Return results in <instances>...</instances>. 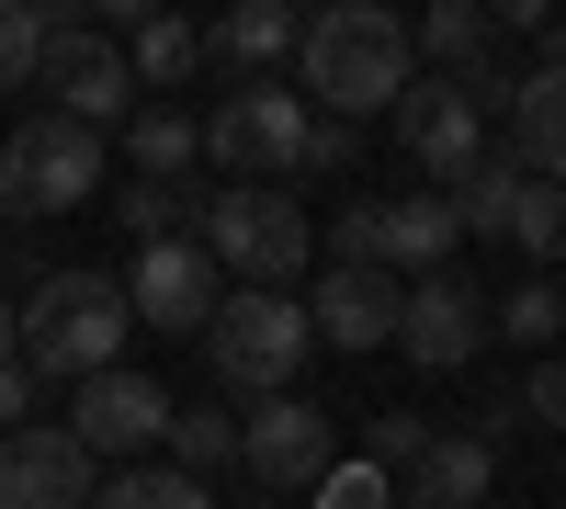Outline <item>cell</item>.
Listing matches in <instances>:
<instances>
[{
  "label": "cell",
  "instance_id": "cell-1",
  "mask_svg": "<svg viewBox=\"0 0 566 509\" xmlns=\"http://www.w3.org/2000/svg\"><path fill=\"white\" fill-rule=\"evenodd\" d=\"M408 79H419V57H408V12L340 0V12L295 23V103H306V114H340V125L397 114Z\"/></svg>",
  "mask_w": 566,
  "mask_h": 509
},
{
  "label": "cell",
  "instance_id": "cell-2",
  "mask_svg": "<svg viewBox=\"0 0 566 509\" xmlns=\"http://www.w3.org/2000/svg\"><path fill=\"white\" fill-rule=\"evenodd\" d=\"M125 284L114 272H34V284L12 295V362L34 385H91L103 362H125Z\"/></svg>",
  "mask_w": 566,
  "mask_h": 509
},
{
  "label": "cell",
  "instance_id": "cell-3",
  "mask_svg": "<svg viewBox=\"0 0 566 509\" xmlns=\"http://www.w3.org/2000/svg\"><path fill=\"white\" fill-rule=\"evenodd\" d=\"M193 250L216 261L227 295H295V272L317 261V226L295 193H272V181H216L205 215H193Z\"/></svg>",
  "mask_w": 566,
  "mask_h": 509
},
{
  "label": "cell",
  "instance_id": "cell-4",
  "mask_svg": "<svg viewBox=\"0 0 566 509\" xmlns=\"http://www.w3.org/2000/svg\"><path fill=\"white\" fill-rule=\"evenodd\" d=\"M306 351H317V329H306L295 295H216V317H205V362H216V385L250 396V407H261V396H295Z\"/></svg>",
  "mask_w": 566,
  "mask_h": 509
},
{
  "label": "cell",
  "instance_id": "cell-5",
  "mask_svg": "<svg viewBox=\"0 0 566 509\" xmlns=\"http://www.w3.org/2000/svg\"><path fill=\"white\" fill-rule=\"evenodd\" d=\"M103 193V136L69 114H23L0 136V215H69Z\"/></svg>",
  "mask_w": 566,
  "mask_h": 509
},
{
  "label": "cell",
  "instance_id": "cell-6",
  "mask_svg": "<svg viewBox=\"0 0 566 509\" xmlns=\"http://www.w3.org/2000/svg\"><path fill=\"white\" fill-rule=\"evenodd\" d=\"M306 125H317V114H306L283 79H239V91L205 114V159H216V181H272V193H283Z\"/></svg>",
  "mask_w": 566,
  "mask_h": 509
},
{
  "label": "cell",
  "instance_id": "cell-7",
  "mask_svg": "<svg viewBox=\"0 0 566 509\" xmlns=\"http://www.w3.org/2000/svg\"><path fill=\"white\" fill-rule=\"evenodd\" d=\"M499 91H510L499 68H488V79H408V103H397V136H408V159L431 170V193H453V181L488 159Z\"/></svg>",
  "mask_w": 566,
  "mask_h": 509
},
{
  "label": "cell",
  "instance_id": "cell-8",
  "mask_svg": "<svg viewBox=\"0 0 566 509\" xmlns=\"http://www.w3.org/2000/svg\"><path fill=\"white\" fill-rule=\"evenodd\" d=\"M34 91H57L45 114H69V125H125L136 114V79H125V45L103 23H69V12H45V57H34Z\"/></svg>",
  "mask_w": 566,
  "mask_h": 509
},
{
  "label": "cell",
  "instance_id": "cell-9",
  "mask_svg": "<svg viewBox=\"0 0 566 509\" xmlns=\"http://www.w3.org/2000/svg\"><path fill=\"white\" fill-rule=\"evenodd\" d=\"M91 465H114V453H159L170 442V385L136 374V362H103L91 385H69V420H57Z\"/></svg>",
  "mask_w": 566,
  "mask_h": 509
},
{
  "label": "cell",
  "instance_id": "cell-10",
  "mask_svg": "<svg viewBox=\"0 0 566 509\" xmlns=\"http://www.w3.org/2000/svg\"><path fill=\"white\" fill-rule=\"evenodd\" d=\"M397 351L419 362V374H464V362L488 351V295L464 284V272H419V284L397 295Z\"/></svg>",
  "mask_w": 566,
  "mask_h": 509
},
{
  "label": "cell",
  "instance_id": "cell-11",
  "mask_svg": "<svg viewBox=\"0 0 566 509\" xmlns=\"http://www.w3.org/2000/svg\"><path fill=\"white\" fill-rule=\"evenodd\" d=\"M91 487H103V465H91L57 420L0 431V509H91Z\"/></svg>",
  "mask_w": 566,
  "mask_h": 509
},
{
  "label": "cell",
  "instance_id": "cell-12",
  "mask_svg": "<svg viewBox=\"0 0 566 509\" xmlns=\"http://www.w3.org/2000/svg\"><path fill=\"white\" fill-rule=\"evenodd\" d=\"M239 476L250 487H317L328 476V420L306 396H261L239 420Z\"/></svg>",
  "mask_w": 566,
  "mask_h": 509
},
{
  "label": "cell",
  "instance_id": "cell-13",
  "mask_svg": "<svg viewBox=\"0 0 566 509\" xmlns=\"http://www.w3.org/2000/svg\"><path fill=\"white\" fill-rule=\"evenodd\" d=\"M216 261L193 250V238H159V250H136L125 261V317H148V329H205L216 317Z\"/></svg>",
  "mask_w": 566,
  "mask_h": 509
},
{
  "label": "cell",
  "instance_id": "cell-14",
  "mask_svg": "<svg viewBox=\"0 0 566 509\" xmlns=\"http://www.w3.org/2000/svg\"><path fill=\"white\" fill-rule=\"evenodd\" d=\"M453 250H464V215H453V193H386L374 204V272L386 284H419V272H453Z\"/></svg>",
  "mask_w": 566,
  "mask_h": 509
},
{
  "label": "cell",
  "instance_id": "cell-15",
  "mask_svg": "<svg viewBox=\"0 0 566 509\" xmlns=\"http://www.w3.org/2000/svg\"><path fill=\"white\" fill-rule=\"evenodd\" d=\"M499 125H510V148H499V159L566 193V57H544V68L510 79V91H499Z\"/></svg>",
  "mask_w": 566,
  "mask_h": 509
},
{
  "label": "cell",
  "instance_id": "cell-16",
  "mask_svg": "<svg viewBox=\"0 0 566 509\" xmlns=\"http://www.w3.org/2000/svg\"><path fill=\"white\" fill-rule=\"evenodd\" d=\"M397 295L408 284H386V272H317L295 306H306V329L328 351H397Z\"/></svg>",
  "mask_w": 566,
  "mask_h": 509
},
{
  "label": "cell",
  "instance_id": "cell-17",
  "mask_svg": "<svg viewBox=\"0 0 566 509\" xmlns=\"http://www.w3.org/2000/svg\"><path fill=\"white\" fill-rule=\"evenodd\" d=\"M488 487H499L488 431H431V442H419V465H408V498H397V509H488Z\"/></svg>",
  "mask_w": 566,
  "mask_h": 509
},
{
  "label": "cell",
  "instance_id": "cell-18",
  "mask_svg": "<svg viewBox=\"0 0 566 509\" xmlns=\"http://www.w3.org/2000/svg\"><path fill=\"white\" fill-rule=\"evenodd\" d=\"M408 57L431 68V79H488V57H499V12H476V0H431V12L408 23Z\"/></svg>",
  "mask_w": 566,
  "mask_h": 509
},
{
  "label": "cell",
  "instance_id": "cell-19",
  "mask_svg": "<svg viewBox=\"0 0 566 509\" xmlns=\"http://www.w3.org/2000/svg\"><path fill=\"white\" fill-rule=\"evenodd\" d=\"M170 476H239V407H170Z\"/></svg>",
  "mask_w": 566,
  "mask_h": 509
},
{
  "label": "cell",
  "instance_id": "cell-20",
  "mask_svg": "<svg viewBox=\"0 0 566 509\" xmlns=\"http://www.w3.org/2000/svg\"><path fill=\"white\" fill-rule=\"evenodd\" d=\"M205 45H216V57L239 68V79H261L272 57H295V12H283V0H239V12H227Z\"/></svg>",
  "mask_w": 566,
  "mask_h": 509
},
{
  "label": "cell",
  "instance_id": "cell-21",
  "mask_svg": "<svg viewBox=\"0 0 566 509\" xmlns=\"http://www.w3.org/2000/svg\"><path fill=\"white\" fill-rule=\"evenodd\" d=\"M193 57H205V34H193V23H170V12H136V23H125V79H136V91L193 79Z\"/></svg>",
  "mask_w": 566,
  "mask_h": 509
},
{
  "label": "cell",
  "instance_id": "cell-22",
  "mask_svg": "<svg viewBox=\"0 0 566 509\" xmlns=\"http://www.w3.org/2000/svg\"><path fill=\"white\" fill-rule=\"evenodd\" d=\"M114 215H125V238H136V250H159V238H193L205 193H193V181H125Z\"/></svg>",
  "mask_w": 566,
  "mask_h": 509
},
{
  "label": "cell",
  "instance_id": "cell-23",
  "mask_svg": "<svg viewBox=\"0 0 566 509\" xmlns=\"http://www.w3.org/2000/svg\"><path fill=\"white\" fill-rule=\"evenodd\" d=\"M125 148H136V170H148V181H181V170L205 159V125L170 114V103H148V114H125Z\"/></svg>",
  "mask_w": 566,
  "mask_h": 509
},
{
  "label": "cell",
  "instance_id": "cell-24",
  "mask_svg": "<svg viewBox=\"0 0 566 509\" xmlns=\"http://www.w3.org/2000/svg\"><path fill=\"white\" fill-rule=\"evenodd\" d=\"M499 250H522V261H566V193H555V181H533V170H522V193H510Z\"/></svg>",
  "mask_w": 566,
  "mask_h": 509
},
{
  "label": "cell",
  "instance_id": "cell-25",
  "mask_svg": "<svg viewBox=\"0 0 566 509\" xmlns=\"http://www.w3.org/2000/svg\"><path fill=\"white\" fill-rule=\"evenodd\" d=\"M91 509H216V487L170 476V465H114L103 487H91Z\"/></svg>",
  "mask_w": 566,
  "mask_h": 509
},
{
  "label": "cell",
  "instance_id": "cell-26",
  "mask_svg": "<svg viewBox=\"0 0 566 509\" xmlns=\"http://www.w3.org/2000/svg\"><path fill=\"white\" fill-rule=\"evenodd\" d=\"M488 329H499V340H522V351H544V340L566 329V295H555V284H510V295L488 306Z\"/></svg>",
  "mask_w": 566,
  "mask_h": 509
},
{
  "label": "cell",
  "instance_id": "cell-27",
  "mask_svg": "<svg viewBox=\"0 0 566 509\" xmlns=\"http://www.w3.org/2000/svg\"><path fill=\"white\" fill-rule=\"evenodd\" d=\"M34 57H45V12L0 0V91H34Z\"/></svg>",
  "mask_w": 566,
  "mask_h": 509
},
{
  "label": "cell",
  "instance_id": "cell-28",
  "mask_svg": "<svg viewBox=\"0 0 566 509\" xmlns=\"http://www.w3.org/2000/svg\"><path fill=\"white\" fill-rule=\"evenodd\" d=\"M306 498H317V509H397V476H386V465H340V476H317Z\"/></svg>",
  "mask_w": 566,
  "mask_h": 509
},
{
  "label": "cell",
  "instance_id": "cell-29",
  "mask_svg": "<svg viewBox=\"0 0 566 509\" xmlns=\"http://www.w3.org/2000/svg\"><path fill=\"white\" fill-rule=\"evenodd\" d=\"M419 442H431V420H408V407H386V420H374V453H363V465L408 476V465H419Z\"/></svg>",
  "mask_w": 566,
  "mask_h": 509
},
{
  "label": "cell",
  "instance_id": "cell-30",
  "mask_svg": "<svg viewBox=\"0 0 566 509\" xmlns=\"http://www.w3.org/2000/svg\"><path fill=\"white\" fill-rule=\"evenodd\" d=\"M328 170H352V125H340V114H317L306 148H295V181H328Z\"/></svg>",
  "mask_w": 566,
  "mask_h": 509
},
{
  "label": "cell",
  "instance_id": "cell-31",
  "mask_svg": "<svg viewBox=\"0 0 566 509\" xmlns=\"http://www.w3.org/2000/svg\"><path fill=\"white\" fill-rule=\"evenodd\" d=\"M328 250H340V272H374V204H340V226H328Z\"/></svg>",
  "mask_w": 566,
  "mask_h": 509
},
{
  "label": "cell",
  "instance_id": "cell-32",
  "mask_svg": "<svg viewBox=\"0 0 566 509\" xmlns=\"http://www.w3.org/2000/svg\"><path fill=\"white\" fill-rule=\"evenodd\" d=\"M522 396H533V420H544V431H566V351L533 362V385H522Z\"/></svg>",
  "mask_w": 566,
  "mask_h": 509
},
{
  "label": "cell",
  "instance_id": "cell-33",
  "mask_svg": "<svg viewBox=\"0 0 566 509\" xmlns=\"http://www.w3.org/2000/svg\"><path fill=\"white\" fill-rule=\"evenodd\" d=\"M34 396H45V385L23 374V362H0V431H34Z\"/></svg>",
  "mask_w": 566,
  "mask_h": 509
},
{
  "label": "cell",
  "instance_id": "cell-34",
  "mask_svg": "<svg viewBox=\"0 0 566 509\" xmlns=\"http://www.w3.org/2000/svg\"><path fill=\"white\" fill-rule=\"evenodd\" d=\"M0 362H12V295H0Z\"/></svg>",
  "mask_w": 566,
  "mask_h": 509
},
{
  "label": "cell",
  "instance_id": "cell-35",
  "mask_svg": "<svg viewBox=\"0 0 566 509\" xmlns=\"http://www.w3.org/2000/svg\"><path fill=\"white\" fill-rule=\"evenodd\" d=\"M555 295H566V284H555Z\"/></svg>",
  "mask_w": 566,
  "mask_h": 509
}]
</instances>
